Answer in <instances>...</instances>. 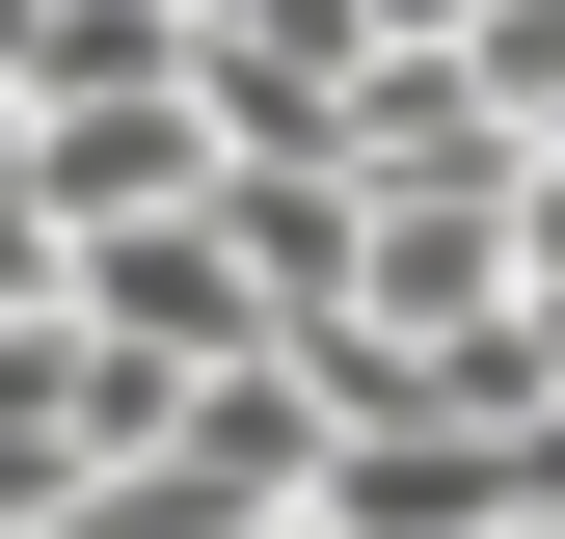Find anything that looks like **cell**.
Masks as SVG:
<instances>
[{
	"instance_id": "obj_1",
	"label": "cell",
	"mask_w": 565,
	"mask_h": 539,
	"mask_svg": "<svg viewBox=\"0 0 565 539\" xmlns=\"http://www.w3.org/2000/svg\"><path fill=\"white\" fill-rule=\"evenodd\" d=\"M28 54H54V0H0V82H28Z\"/></svg>"
},
{
	"instance_id": "obj_2",
	"label": "cell",
	"mask_w": 565,
	"mask_h": 539,
	"mask_svg": "<svg viewBox=\"0 0 565 539\" xmlns=\"http://www.w3.org/2000/svg\"><path fill=\"white\" fill-rule=\"evenodd\" d=\"M0 162H28V82H0Z\"/></svg>"
}]
</instances>
